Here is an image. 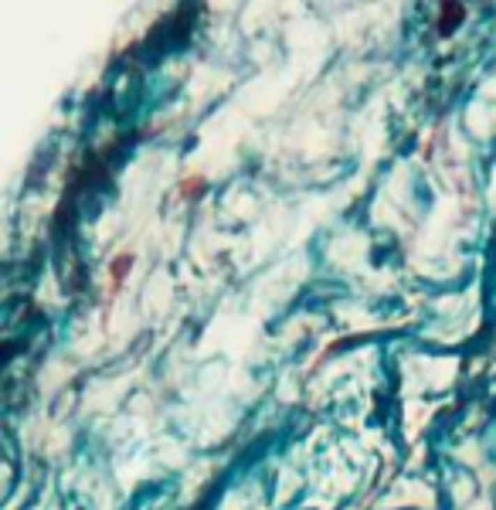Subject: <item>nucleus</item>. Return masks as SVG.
<instances>
[{
  "label": "nucleus",
  "instance_id": "1",
  "mask_svg": "<svg viewBox=\"0 0 496 510\" xmlns=\"http://www.w3.org/2000/svg\"><path fill=\"white\" fill-rule=\"evenodd\" d=\"M463 17H466V10L459 3H442L439 7V34H452L456 27L463 24Z\"/></svg>",
  "mask_w": 496,
  "mask_h": 510
},
{
  "label": "nucleus",
  "instance_id": "2",
  "mask_svg": "<svg viewBox=\"0 0 496 510\" xmlns=\"http://www.w3.org/2000/svg\"><path fill=\"white\" fill-rule=\"evenodd\" d=\"M204 191H208V180H204V177H187V180H181V198H183V201H197Z\"/></svg>",
  "mask_w": 496,
  "mask_h": 510
},
{
  "label": "nucleus",
  "instance_id": "3",
  "mask_svg": "<svg viewBox=\"0 0 496 510\" xmlns=\"http://www.w3.org/2000/svg\"><path fill=\"white\" fill-rule=\"evenodd\" d=\"M130 265H133V255H116V258H112V265H109V269H112V279H116V286L126 279Z\"/></svg>",
  "mask_w": 496,
  "mask_h": 510
}]
</instances>
